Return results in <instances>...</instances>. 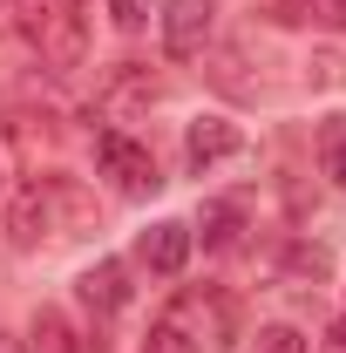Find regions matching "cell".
<instances>
[{
    "label": "cell",
    "instance_id": "6da1fadb",
    "mask_svg": "<svg viewBox=\"0 0 346 353\" xmlns=\"http://www.w3.org/2000/svg\"><path fill=\"white\" fill-rule=\"evenodd\" d=\"M7 14L28 34V48L41 54V68H54V75L82 68V48H88L82 0H7Z\"/></svg>",
    "mask_w": 346,
    "mask_h": 353
},
{
    "label": "cell",
    "instance_id": "7a4b0ae2",
    "mask_svg": "<svg viewBox=\"0 0 346 353\" xmlns=\"http://www.w3.org/2000/svg\"><path fill=\"white\" fill-rule=\"evenodd\" d=\"M95 163L116 176V190H130V197H150L163 176H156V157L143 150V143H130L123 130H102L95 136Z\"/></svg>",
    "mask_w": 346,
    "mask_h": 353
},
{
    "label": "cell",
    "instance_id": "3957f363",
    "mask_svg": "<svg viewBox=\"0 0 346 353\" xmlns=\"http://www.w3.org/2000/svg\"><path fill=\"white\" fill-rule=\"evenodd\" d=\"M217 34V0H163V48L176 61H197Z\"/></svg>",
    "mask_w": 346,
    "mask_h": 353
},
{
    "label": "cell",
    "instance_id": "277c9868",
    "mask_svg": "<svg viewBox=\"0 0 346 353\" xmlns=\"http://www.w3.org/2000/svg\"><path fill=\"white\" fill-rule=\"evenodd\" d=\"M54 197H61V176H41V183H28V190L14 197V211H7L14 245H41L48 231H54Z\"/></svg>",
    "mask_w": 346,
    "mask_h": 353
},
{
    "label": "cell",
    "instance_id": "5b68a950",
    "mask_svg": "<svg viewBox=\"0 0 346 353\" xmlns=\"http://www.w3.org/2000/svg\"><path fill=\"white\" fill-rule=\"evenodd\" d=\"M238 150H245V136H238V123H224V116H197L190 136H183L190 170H217V163H224V157H238Z\"/></svg>",
    "mask_w": 346,
    "mask_h": 353
},
{
    "label": "cell",
    "instance_id": "8992f818",
    "mask_svg": "<svg viewBox=\"0 0 346 353\" xmlns=\"http://www.w3.org/2000/svg\"><path fill=\"white\" fill-rule=\"evenodd\" d=\"M136 259L150 265L156 279H176V272H183V259H190V224H176V218L150 224V231L136 238Z\"/></svg>",
    "mask_w": 346,
    "mask_h": 353
},
{
    "label": "cell",
    "instance_id": "52a82bcc",
    "mask_svg": "<svg viewBox=\"0 0 346 353\" xmlns=\"http://www.w3.org/2000/svg\"><path fill=\"white\" fill-rule=\"evenodd\" d=\"M75 292H82L88 312H123L130 306V272H123L116 259H102V265H88L82 279H75Z\"/></svg>",
    "mask_w": 346,
    "mask_h": 353
},
{
    "label": "cell",
    "instance_id": "ba28073f",
    "mask_svg": "<svg viewBox=\"0 0 346 353\" xmlns=\"http://www.w3.org/2000/svg\"><path fill=\"white\" fill-rule=\"evenodd\" d=\"M136 102H156V75H150V68H136V61H123V68H116V82L102 88V109H109V116H123V109H136Z\"/></svg>",
    "mask_w": 346,
    "mask_h": 353
},
{
    "label": "cell",
    "instance_id": "9c48e42d",
    "mask_svg": "<svg viewBox=\"0 0 346 353\" xmlns=\"http://www.w3.org/2000/svg\"><path fill=\"white\" fill-rule=\"evenodd\" d=\"M319 170L346 190V116H326L319 123Z\"/></svg>",
    "mask_w": 346,
    "mask_h": 353
},
{
    "label": "cell",
    "instance_id": "30bf717a",
    "mask_svg": "<svg viewBox=\"0 0 346 353\" xmlns=\"http://www.w3.org/2000/svg\"><path fill=\"white\" fill-rule=\"evenodd\" d=\"M238 224H245V204H204V245L224 252V245L238 238Z\"/></svg>",
    "mask_w": 346,
    "mask_h": 353
},
{
    "label": "cell",
    "instance_id": "8fae6325",
    "mask_svg": "<svg viewBox=\"0 0 346 353\" xmlns=\"http://www.w3.org/2000/svg\"><path fill=\"white\" fill-rule=\"evenodd\" d=\"M34 340H41V353H88L61 312H41V319H34Z\"/></svg>",
    "mask_w": 346,
    "mask_h": 353
},
{
    "label": "cell",
    "instance_id": "7c38bea8",
    "mask_svg": "<svg viewBox=\"0 0 346 353\" xmlns=\"http://www.w3.org/2000/svg\"><path fill=\"white\" fill-rule=\"evenodd\" d=\"M252 353H305V333L299 326H258Z\"/></svg>",
    "mask_w": 346,
    "mask_h": 353
},
{
    "label": "cell",
    "instance_id": "4fadbf2b",
    "mask_svg": "<svg viewBox=\"0 0 346 353\" xmlns=\"http://www.w3.org/2000/svg\"><path fill=\"white\" fill-rule=\"evenodd\" d=\"M143 353H204V347H197L190 333H176L170 319H156V326H150V347H143Z\"/></svg>",
    "mask_w": 346,
    "mask_h": 353
},
{
    "label": "cell",
    "instance_id": "5bb4252c",
    "mask_svg": "<svg viewBox=\"0 0 346 353\" xmlns=\"http://www.w3.org/2000/svg\"><path fill=\"white\" fill-rule=\"evenodd\" d=\"M319 272H326V252H319V245H312V252H292V265H285V279H319Z\"/></svg>",
    "mask_w": 346,
    "mask_h": 353
},
{
    "label": "cell",
    "instance_id": "9a60e30c",
    "mask_svg": "<svg viewBox=\"0 0 346 353\" xmlns=\"http://www.w3.org/2000/svg\"><path fill=\"white\" fill-rule=\"evenodd\" d=\"M150 7H156V0H109L116 28H143V21H150Z\"/></svg>",
    "mask_w": 346,
    "mask_h": 353
},
{
    "label": "cell",
    "instance_id": "2e32d148",
    "mask_svg": "<svg viewBox=\"0 0 346 353\" xmlns=\"http://www.w3.org/2000/svg\"><path fill=\"white\" fill-rule=\"evenodd\" d=\"M319 7H326V21H333V28H346V0H319Z\"/></svg>",
    "mask_w": 346,
    "mask_h": 353
},
{
    "label": "cell",
    "instance_id": "e0dca14e",
    "mask_svg": "<svg viewBox=\"0 0 346 353\" xmlns=\"http://www.w3.org/2000/svg\"><path fill=\"white\" fill-rule=\"evenodd\" d=\"M0 353H21V340H14V333H0Z\"/></svg>",
    "mask_w": 346,
    "mask_h": 353
}]
</instances>
